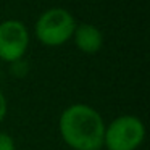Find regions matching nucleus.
Listing matches in <instances>:
<instances>
[{
  "label": "nucleus",
  "mask_w": 150,
  "mask_h": 150,
  "mask_svg": "<svg viewBox=\"0 0 150 150\" xmlns=\"http://www.w3.org/2000/svg\"><path fill=\"white\" fill-rule=\"evenodd\" d=\"M58 131L73 150H100L103 145L105 120L87 103H73L62 111Z\"/></svg>",
  "instance_id": "1"
},
{
  "label": "nucleus",
  "mask_w": 150,
  "mask_h": 150,
  "mask_svg": "<svg viewBox=\"0 0 150 150\" xmlns=\"http://www.w3.org/2000/svg\"><path fill=\"white\" fill-rule=\"evenodd\" d=\"M76 20L66 8L52 7L39 15L34 24L36 39L45 47H60L71 40Z\"/></svg>",
  "instance_id": "2"
},
{
  "label": "nucleus",
  "mask_w": 150,
  "mask_h": 150,
  "mask_svg": "<svg viewBox=\"0 0 150 150\" xmlns=\"http://www.w3.org/2000/svg\"><path fill=\"white\" fill-rule=\"evenodd\" d=\"M145 139V124L136 115H121L105 124L103 145L107 150H137Z\"/></svg>",
  "instance_id": "3"
},
{
  "label": "nucleus",
  "mask_w": 150,
  "mask_h": 150,
  "mask_svg": "<svg viewBox=\"0 0 150 150\" xmlns=\"http://www.w3.org/2000/svg\"><path fill=\"white\" fill-rule=\"evenodd\" d=\"M31 36L26 24L20 20H5L0 23V60L13 63L24 58L29 49Z\"/></svg>",
  "instance_id": "4"
},
{
  "label": "nucleus",
  "mask_w": 150,
  "mask_h": 150,
  "mask_svg": "<svg viewBox=\"0 0 150 150\" xmlns=\"http://www.w3.org/2000/svg\"><path fill=\"white\" fill-rule=\"evenodd\" d=\"M71 39L74 40L76 49L86 55H94L103 47V34L95 24L91 23L76 24Z\"/></svg>",
  "instance_id": "5"
},
{
  "label": "nucleus",
  "mask_w": 150,
  "mask_h": 150,
  "mask_svg": "<svg viewBox=\"0 0 150 150\" xmlns=\"http://www.w3.org/2000/svg\"><path fill=\"white\" fill-rule=\"evenodd\" d=\"M10 66H11L10 71H11V74H13L15 78H24V76L28 74V71H29V65H28V62L24 58L10 63Z\"/></svg>",
  "instance_id": "6"
},
{
  "label": "nucleus",
  "mask_w": 150,
  "mask_h": 150,
  "mask_svg": "<svg viewBox=\"0 0 150 150\" xmlns=\"http://www.w3.org/2000/svg\"><path fill=\"white\" fill-rule=\"evenodd\" d=\"M0 150H16L15 139L4 131H0Z\"/></svg>",
  "instance_id": "7"
},
{
  "label": "nucleus",
  "mask_w": 150,
  "mask_h": 150,
  "mask_svg": "<svg viewBox=\"0 0 150 150\" xmlns=\"http://www.w3.org/2000/svg\"><path fill=\"white\" fill-rule=\"evenodd\" d=\"M7 115H8V100L4 92L0 91V123L7 118Z\"/></svg>",
  "instance_id": "8"
}]
</instances>
